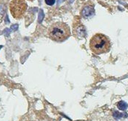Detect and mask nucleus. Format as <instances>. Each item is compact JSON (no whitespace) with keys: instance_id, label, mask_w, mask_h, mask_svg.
Here are the masks:
<instances>
[{"instance_id":"f03ea898","label":"nucleus","mask_w":128,"mask_h":121,"mask_svg":"<svg viewBox=\"0 0 128 121\" xmlns=\"http://www.w3.org/2000/svg\"><path fill=\"white\" fill-rule=\"evenodd\" d=\"M90 48L96 54L108 53L111 48V42L107 36L102 34H96L90 39Z\"/></svg>"},{"instance_id":"0eeeda50","label":"nucleus","mask_w":128,"mask_h":121,"mask_svg":"<svg viewBox=\"0 0 128 121\" xmlns=\"http://www.w3.org/2000/svg\"><path fill=\"white\" fill-rule=\"evenodd\" d=\"M112 115H113L115 119H120L122 117H128L127 114H125V113H120L118 111H114Z\"/></svg>"},{"instance_id":"f257e3e1","label":"nucleus","mask_w":128,"mask_h":121,"mask_svg":"<svg viewBox=\"0 0 128 121\" xmlns=\"http://www.w3.org/2000/svg\"><path fill=\"white\" fill-rule=\"evenodd\" d=\"M48 36L56 42H63L70 36V28L64 22L53 23L48 30Z\"/></svg>"},{"instance_id":"9b49d317","label":"nucleus","mask_w":128,"mask_h":121,"mask_svg":"<svg viewBox=\"0 0 128 121\" xmlns=\"http://www.w3.org/2000/svg\"><path fill=\"white\" fill-rule=\"evenodd\" d=\"M10 30L8 29V28H6V29L4 31V34L6 35V36H8V35L10 34Z\"/></svg>"},{"instance_id":"9d476101","label":"nucleus","mask_w":128,"mask_h":121,"mask_svg":"<svg viewBox=\"0 0 128 121\" xmlns=\"http://www.w3.org/2000/svg\"><path fill=\"white\" fill-rule=\"evenodd\" d=\"M56 0H45V2L48 5H53L55 3Z\"/></svg>"},{"instance_id":"f8f14e48","label":"nucleus","mask_w":128,"mask_h":121,"mask_svg":"<svg viewBox=\"0 0 128 121\" xmlns=\"http://www.w3.org/2000/svg\"><path fill=\"white\" fill-rule=\"evenodd\" d=\"M124 1H128V0H124Z\"/></svg>"},{"instance_id":"39448f33","label":"nucleus","mask_w":128,"mask_h":121,"mask_svg":"<svg viewBox=\"0 0 128 121\" xmlns=\"http://www.w3.org/2000/svg\"><path fill=\"white\" fill-rule=\"evenodd\" d=\"M76 34L80 37H84V36H86V31H85V28H84V25H80L77 26V28H76Z\"/></svg>"},{"instance_id":"1a4fd4ad","label":"nucleus","mask_w":128,"mask_h":121,"mask_svg":"<svg viewBox=\"0 0 128 121\" xmlns=\"http://www.w3.org/2000/svg\"><path fill=\"white\" fill-rule=\"evenodd\" d=\"M18 25H17V24H14V25H11V27H10V30H12V31H16L18 29Z\"/></svg>"},{"instance_id":"423d86ee","label":"nucleus","mask_w":128,"mask_h":121,"mask_svg":"<svg viewBox=\"0 0 128 121\" xmlns=\"http://www.w3.org/2000/svg\"><path fill=\"white\" fill-rule=\"evenodd\" d=\"M117 107L118 109L122 110V111H125L128 107V103L124 101H119L118 103H117Z\"/></svg>"},{"instance_id":"7ed1b4c3","label":"nucleus","mask_w":128,"mask_h":121,"mask_svg":"<svg viewBox=\"0 0 128 121\" xmlns=\"http://www.w3.org/2000/svg\"><path fill=\"white\" fill-rule=\"evenodd\" d=\"M28 5L25 0H11L10 3V11L14 18L19 19L26 12Z\"/></svg>"},{"instance_id":"20e7f679","label":"nucleus","mask_w":128,"mask_h":121,"mask_svg":"<svg viewBox=\"0 0 128 121\" xmlns=\"http://www.w3.org/2000/svg\"><path fill=\"white\" fill-rule=\"evenodd\" d=\"M95 13L94 7L92 5H86L82 11V15L84 18H89L92 17Z\"/></svg>"},{"instance_id":"ddd939ff","label":"nucleus","mask_w":128,"mask_h":121,"mask_svg":"<svg viewBox=\"0 0 128 121\" xmlns=\"http://www.w3.org/2000/svg\"><path fill=\"white\" fill-rule=\"evenodd\" d=\"M29 1H32V0H29Z\"/></svg>"},{"instance_id":"6e6552de","label":"nucleus","mask_w":128,"mask_h":121,"mask_svg":"<svg viewBox=\"0 0 128 121\" xmlns=\"http://www.w3.org/2000/svg\"><path fill=\"white\" fill-rule=\"evenodd\" d=\"M43 17H44V13L42 11V10H41L39 11V17H38V22H42V19H43Z\"/></svg>"}]
</instances>
